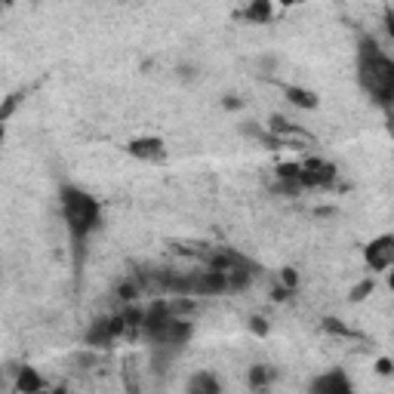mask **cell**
<instances>
[{"label": "cell", "mask_w": 394, "mask_h": 394, "mask_svg": "<svg viewBox=\"0 0 394 394\" xmlns=\"http://www.w3.org/2000/svg\"><path fill=\"white\" fill-rule=\"evenodd\" d=\"M246 327H250V333H253V336H259V339L272 336V323L262 318V314H253V318L246 321Z\"/></svg>", "instance_id": "18"}, {"label": "cell", "mask_w": 394, "mask_h": 394, "mask_svg": "<svg viewBox=\"0 0 394 394\" xmlns=\"http://www.w3.org/2000/svg\"><path fill=\"white\" fill-rule=\"evenodd\" d=\"M272 379H274V370L268 367V364H256V367H250L246 370V385L250 388H265V385H272Z\"/></svg>", "instance_id": "12"}, {"label": "cell", "mask_w": 394, "mask_h": 394, "mask_svg": "<svg viewBox=\"0 0 394 394\" xmlns=\"http://www.w3.org/2000/svg\"><path fill=\"white\" fill-rule=\"evenodd\" d=\"M274 3H281V6H302L305 0H274Z\"/></svg>", "instance_id": "26"}, {"label": "cell", "mask_w": 394, "mask_h": 394, "mask_svg": "<svg viewBox=\"0 0 394 394\" xmlns=\"http://www.w3.org/2000/svg\"><path fill=\"white\" fill-rule=\"evenodd\" d=\"M290 287H283V283H277V287L272 290V299H274V302H287V299H290Z\"/></svg>", "instance_id": "23"}, {"label": "cell", "mask_w": 394, "mask_h": 394, "mask_svg": "<svg viewBox=\"0 0 394 394\" xmlns=\"http://www.w3.org/2000/svg\"><path fill=\"white\" fill-rule=\"evenodd\" d=\"M222 108H228V111H237V108H241V99H237V96H225V99H222Z\"/></svg>", "instance_id": "24"}, {"label": "cell", "mask_w": 394, "mask_h": 394, "mask_svg": "<svg viewBox=\"0 0 394 394\" xmlns=\"http://www.w3.org/2000/svg\"><path fill=\"white\" fill-rule=\"evenodd\" d=\"M373 290H376V283H373V277H364L360 283H354V290H351V302H364V299L373 296Z\"/></svg>", "instance_id": "17"}, {"label": "cell", "mask_w": 394, "mask_h": 394, "mask_svg": "<svg viewBox=\"0 0 394 394\" xmlns=\"http://www.w3.org/2000/svg\"><path fill=\"white\" fill-rule=\"evenodd\" d=\"M118 342L111 333V318H96L92 321V327L87 330V345L90 349H111V345Z\"/></svg>", "instance_id": "7"}, {"label": "cell", "mask_w": 394, "mask_h": 394, "mask_svg": "<svg viewBox=\"0 0 394 394\" xmlns=\"http://www.w3.org/2000/svg\"><path fill=\"white\" fill-rule=\"evenodd\" d=\"M388 290H394V272H388Z\"/></svg>", "instance_id": "27"}, {"label": "cell", "mask_w": 394, "mask_h": 394, "mask_svg": "<svg viewBox=\"0 0 394 394\" xmlns=\"http://www.w3.org/2000/svg\"><path fill=\"white\" fill-rule=\"evenodd\" d=\"M385 31H388V37H391V41H394V10H388V13H385Z\"/></svg>", "instance_id": "25"}, {"label": "cell", "mask_w": 394, "mask_h": 394, "mask_svg": "<svg viewBox=\"0 0 394 394\" xmlns=\"http://www.w3.org/2000/svg\"><path fill=\"white\" fill-rule=\"evenodd\" d=\"M274 139H277V145H302V148H311L314 145V136L299 127V123H287L281 133H274Z\"/></svg>", "instance_id": "9"}, {"label": "cell", "mask_w": 394, "mask_h": 394, "mask_svg": "<svg viewBox=\"0 0 394 394\" xmlns=\"http://www.w3.org/2000/svg\"><path fill=\"white\" fill-rule=\"evenodd\" d=\"M311 391L318 394H345L351 391V379L342 373V370H330V373L318 376V379L311 382Z\"/></svg>", "instance_id": "6"}, {"label": "cell", "mask_w": 394, "mask_h": 394, "mask_svg": "<svg viewBox=\"0 0 394 394\" xmlns=\"http://www.w3.org/2000/svg\"><path fill=\"white\" fill-rule=\"evenodd\" d=\"M244 19L253 25H272L274 22V3L272 0H250L244 10Z\"/></svg>", "instance_id": "8"}, {"label": "cell", "mask_w": 394, "mask_h": 394, "mask_svg": "<svg viewBox=\"0 0 394 394\" xmlns=\"http://www.w3.org/2000/svg\"><path fill=\"white\" fill-rule=\"evenodd\" d=\"M19 394H37V391H46L50 385H46L41 376H37V370H31V367H22L19 370V376H15V385H13Z\"/></svg>", "instance_id": "10"}, {"label": "cell", "mask_w": 394, "mask_h": 394, "mask_svg": "<svg viewBox=\"0 0 394 394\" xmlns=\"http://www.w3.org/2000/svg\"><path fill=\"white\" fill-rule=\"evenodd\" d=\"M59 204H62V219L68 225L74 250L83 253V246L102 225V206L90 191L77 188V185H62L59 188Z\"/></svg>", "instance_id": "2"}, {"label": "cell", "mask_w": 394, "mask_h": 394, "mask_svg": "<svg viewBox=\"0 0 394 394\" xmlns=\"http://www.w3.org/2000/svg\"><path fill=\"white\" fill-rule=\"evenodd\" d=\"M287 99H290V105L302 108V111H314V108L321 105L318 92H311V90H305V87H287Z\"/></svg>", "instance_id": "11"}, {"label": "cell", "mask_w": 394, "mask_h": 394, "mask_svg": "<svg viewBox=\"0 0 394 394\" xmlns=\"http://www.w3.org/2000/svg\"><path fill=\"white\" fill-rule=\"evenodd\" d=\"M127 154L136 160H145V164H157L167 157V142L160 136H139L127 145Z\"/></svg>", "instance_id": "5"}, {"label": "cell", "mask_w": 394, "mask_h": 394, "mask_svg": "<svg viewBox=\"0 0 394 394\" xmlns=\"http://www.w3.org/2000/svg\"><path fill=\"white\" fill-rule=\"evenodd\" d=\"M188 391H195V394H219V382H216L210 373H197L195 379L188 382Z\"/></svg>", "instance_id": "14"}, {"label": "cell", "mask_w": 394, "mask_h": 394, "mask_svg": "<svg viewBox=\"0 0 394 394\" xmlns=\"http://www.w3.org/2000/svg\"><path fill=\"white\" fill-rule=\"evenodd\" d=\"M339 179V169L323 157H308L302 160V185L305 188H330Z\"/></svg>", "instance_id": "4"}, {"label": "cell", "mask_w": 394, "mask_h": 394, "mask_svg": "<svg viewBox=\"0 0 394 394\" xmlns=\"http://www.w3.org/2000/svg\"><path fill=\"white\" fill-rule=\"evenodd\" d=\"M19 99L22 96H6V102H3V108H0V120H10L13 118V111H15V108H19Z\"/></svg>", "instance_id": "21"}, {"label": "cell", "mask_w": 394, "mask_h": 394, "mask_svg": "<svg viewBox=\"0 0 394 394\" xmlns=\"http://www.w3.org/2000/svg\"><path fill=\"white\" fill-rule=\"evenodd\" d=\"M274 176L287 182H302V160H283V164H277Z\"/></svg>", "instance_id": "15"}, {"label": "cell", "mask_w": 394, "mask_h": 394, "mask_svg": "<svg viewBox=\"0 0 394 394\" xmlns=\"http://www.w3.org/2000/svg\"><path fill=\"white\" fill-rule=\"evenodd\" d=\"M321 327H323V333L339 336V339H360V336L349 327V323H342L339 318H323V321H321Z\"/></svg>", "instance_id": "13"}, {"label": "cell", "mask_w": 394, "mask_h": 394, "mask_svg": "<svg viewBox=\"0 0 394 394\" xmlns=\"http://www.w3.org/2000/svg\"><path fill=\"white\" fill-rule=\"evenodd\" d=\"M299 281H302V277H299V272L293 265H287V268H281V283L283 287H290L293 293L299 290Z\"/></svg>", "instance_id": "20"}, {"label": "cell", "mask_w": 394, "mask_h": 394, "mask_svg": "<svg viewBox=\"0 0 394 394\" xmlns=\"http://www.w3.org/2000/svg\"><path fill=\"white\" fill-rule=\"evenodd\" d=\"M302 188H305L302 182H287V179H277L272 191H274V195H287V197H296V195H299V191H302Z\"/></svg>", "instance_id": "19"}, {"label": "cell", "mask_w": 394, "mask_h": 394, "mask_svg": "<svg viewBox=\"0 0 394 394\" xmlns=\"http://www.w3.org/2000/svg\"><path fill=\"white\" fill-rule=\"evenodd\" d=\"M364 262L370 272H388L394 268V234H379L364 246Z\"/></svg>", "instance_id": "3"}, {"label": "cell", "mask_w": 394, "mask_h": 394, "mask_svg": "<svg viewBox=\"0 0 394 394\" xmlns=\"http://www.w3.org/2000/svg\"><path fill=\"white\" fill-rule=\"evenodd\" d=\"M376 373L379 376H394V360L391 358H379L376 360Z\"/></svg>", "instance_id": "22"}, {"label": "cell", "mask_w": 394, "mask_h": 394, "mask_svg": "<svg viewBox=\"0 0 394 394\" xmlns=\"http://www.w3.org/2000/svg\"><path fill=\"white\" fill-rule=\"evenodd\" d=\"M358 80H360L367 96L379 108H385L391 118V111H394V59L385 56L373 37H360Z\"/></svg>", "instance_id": "1"}, {"label": "cell", "mask_w": 394, "mask_h": 394, "mask_svg": "<svg viewBox=\"0 0 394 394\" xmlns=\"http://www.w3.org/2000/svg\"><path fill=\"white\" fill-rule=\"evenodd\" d=\"M114 296L129 305V302H136V296H142V287H139V281H123V283H118Z\"/></svg>", "instance_id": "16"}]
</instances>
